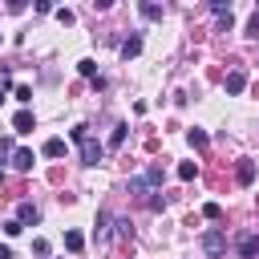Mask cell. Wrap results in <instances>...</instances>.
Segmentation results:
<instances>
[{
  "label": "cell",
  "instance_id": "8",
  "mask_svg": "<svg viewBox=\"0 0 259 259\" xmlns=\"http://www.w3.org/2000/svg\"><path fill=\"white\" fill-rule=\"evenodd\" d=\"M235 178H239V186H251V182H255V162H247V158H243V162H239V170H235Z\"/></svg>",
  "mask_w": 259,
  "mask_h": 259
},
{
  "label": "cell",
  "instance_id": "27",
  "mask_svg": "<svg viewBox=\"0 0 259 259\" xmlns=\"http://www.w3.org/2000/svg\"><path fill=\"white\" fill-rule=\"evenodd\" d=\"M85 138H89V130H85V125H73V142H77V146H81V142H85Z\"/></svg>",
  "mask_w": 259,
  "mask_h": 259
},
{
  "label": "cell",
  "instance_id": "13",
  "mask_svg": "<svg viewBox=\"0 0 259 259\" xmlns=\"http://www.w3.org/2000/svg\"><path fill=\"white\" fill-rule=\"evenodd\" d=\"M162 178H166V170H162V166H150V170L142 174V182H146V190H150V186H162Z\"/></svg>",
  "mask_w": 259,
  "mask_h": 259
},
{
  "label": "cell",
  "instance_id": "7",
  "mask_svg": "<svg viewBox=\"0 0 259 259\" xmlns=\"http://www.w3.org/2000/svg\"><path fill=\"white\" fill-rule=\"evenodd\" d=\"M32 125H36V117H32V113H28V109H20V113H16V117H12V130H16V134H28V130H32Z\"/></svg>",
  "mask_w": 259,
  "mask_h": 259
},
{
  "label": "cell",
  "instance_id": "23",
  "mask_svg": "<svg viewBox=\"0 0 259 259\" xmlns=\"http://www.w3.org/2000/svg\"><path fill=\"white\" fill-rule=\"evenodd\" d=\"M130 194H146V182H142V174H138V178H130Z\"/></svg>",
  "mask_w": 259,
  "mask_h": 259
},
{
  "label": "cell",
  "instance_id": "4",
  "mask_svg": "<svg viewBox=\"0 0 259 259\" xmlns=\"http://www.w3.org/2000/svg\"><path fill=\"white\" fill-rule=\"evenodd\" d=\"M243 89H247V73L243 69H231L227 73V93H243Z\"/></svg>",
  "mask_w": 259,
  "mask_h": 259
},
{
  "label": "cell",
  "instance_id": "17",
  "mask_svg": "<svg viewBox=\"0 0 259 259\" xmlns=\"http://www.w3.org/2000/svg\"><path fill=\"white\" fill-rule=\"evenodd\" d=\"M194 174H198V162H182V166H178V178H182V182H190Z\"/></svg>",
  "mask_w": 259,
  "mask_h": 259
},
{
  "label": "cell",
  "instance_id": "30",
  "mask_svg": "<svg viewBox=\"0 0 259 259\" xmlns=\"http://www.w3.org/2000/svg\"><path fill=\"white\" fill-rule=\"evenodd\" d=\"M0 259H12V247H0Z\"/></svg>",
  "mask_w": 259,
  "mask_h": 259
},
{
  "label": "cell",
  "instance_id": "28",
  "mask_svg": "<svg viewBox=\"0 0 259 259\" xmlns=\"http://www.w3.org/2000/svg\"><path fill=\"white\" fill-rule=\"evenodd\" d=\"M247 36H259V12L251 16V24H247Z\"/></svg>",
  "mask_w": 259,
  "mask_h": 259
},
{
  "label": "cell",
  "instance_id": "16",
  "mask_svg": "<svg viewBox=\"0 0 259 259\" xmlns=\"http://www.w3.org/2000/svg\"><path fill=\"white\" fill-rule=\"evenodd\" d=\"M186 142H190V146H194V150H206V134H202V130H198V125H194V130H190V134H186Z\"/></svg>",
  "mask_w": 259,
  "mask_h": 259
},
{
  "label": "cell",
  "instance_id": "6",
  "mask_svg": "<svg viewBox=\"0 0 259 259\" xmlns=\"http://www.w3.org/2000/svg\"><path fill=\"white\" fill-rule=\"evenodd\" d=\"M36 219H40V210H36L32 202H20V206H16V223H20V227H28V223H36Z\"/></svg>",
  "mask_w": 259,
  "mask_h": 259
},
{
  "label": "cell",
  "instance_id": "24",
  "mask_svg": "<svg viewBox=\"0 0 259 259\" xmlns=\"http://www.w3.org/2000/svg\"><path fill=\"white\" fill-rule=\"evenodd\" d=\"M202 214H206V219H219V214H223V206H219V202H206V206H202Z\"/></svg>",
  "mask_w": 259,
  "mask_h": 259
},
{
  "label": "cell",
  "instance_id": "15",
  "mask_svg": "<svg viewBox=\"0 0 259 259\" xmlns=\"http://www.w3.org/2000/svg\"><path fill=\"white\" fill-rule=\"evenodd\" d=\"M125 130H130L125 121H117V125H113V134H109V146H113V150H117V146L125 142Z\"/></svg>",
  "mask_w": 259,
  "mask_h": 259
},
{
  "label": "cell",
  "instance_id": "3",
  "mask_svg": "<svg viewBox=\"0 0 259 259\" xmlns=\"http://www.w3.org/2000/svg\"><path fill=\"white\" fill-rule=\"evenodd\" d=\"M109 223H113V219H109V210H97V227H93V239H97V243H109V235H113V231H109Z\"/></svg>",
  "mask_w": 259,
  "mask_h": 259
},
{
  "label": "cell",
  "instance_id": "26",
  "mask_svg": "<svg viewBox=\"0 0 259 259\" xmlns=\"http://www.w3.org/2000/svg\"><path fill=\"white\" fill-rule=\"evenodd\" d=\"M231 24H235V16H231V12H223V16H219V32H227Z\"/></svg>",
  "mask_w": 259,
  "mask_h": 259
},
{
  "label": "cell",
  "instance_id": "31",
  "mask_svg": "<svg viewBox=\"0 0 259 259\" xmlns=\"http://www.w3.org/2000/svg\"><path fill=\"white\" fill-rule=\"evenodd\" d=\"M0 101H4V89H0Z\"/></svg>",
  "mask_w": 259,
  "mask_h": 259
},
{
  "label": "cell",
  "instance_id": "18",
  "mask_svg": "<svg viewBox=\"0 0 259 259\" xmlns=\"http://www.w3.org/2000/svg\"><path fill=\"white\" fill-rule=\"evenodd\" d=\"M49 251H53V247H49V239H32V255H40V259H45Z\"/></svg>",
  "mask_w": 259,
  "mask_h": 259
},
{
  "label": "cell",
  "instance_id": "21",
  "mask_svg": "<svg viewBox=\"0 0 259 259\" xmlns=\"http://www.w3.org/2000/svg\"><path fill=\"white\" fill-rule=\"evenodd\" d=\"M20 231H24V227H20V223H16V219H8V223H4V235H8V239H16V235H20Z\"/></svg>",
  "mask_w": 259,
  "mask_h": 259
},
{
  "label": "cell",
  "instance_id": "12",
  "mask_svg": "<svg viewBox=\"0 0 259 259\" xmlns=\"http://www.w3.org/2000/svg\"><path fill=\"white\" fill-rule=\"evenodd\" d=\"M40 154H45V158H65V142H61V138H49V142L40 146Z\"/></svg>",
  "mask_w": 259,
  "mask_h": 259
},
{
  "label": "cell",
  "instance_id": "14",
  "mask_svg": "<svg viewBox=\"0 0 259 259\" xmlns=\"http://www.w3.org/2000/svg\"><path fill=\"white\" fill-rule=\"evenodd\" d=\"M65 247H69V251L77 255V251L85 247V235H81V231H65Z\"/></svg>",
  "mask_w": 259,
  "mask_h": 259
},
{
  "label": "cell",
  "instance_id": "29",
  "mask_svg": "<svg viewBox=\"0 0 259 259\" xmlns=\"http://www.w3.org/2000/svg\"><path fill=\"white\" fill-rule=\"evenodd\" d=\"M8 154H12V142H8V138H0V158H8Z\"/></svg>",
  "mask_w": 259,
  "mask_h": 259
},
{
  "label": "cell",
  "instance_id": "5",
  "mask_svg": "<svg viewBox=\"0 0 259 259\" xmlns=\"http://www.w3.org/2000/svg\"><path fill=\"white\" fill-rule=\"evenodd\" d=\"M32 162H36V158H32V150H24V146H20V150H12V170H32Z\"/></svg>",
  "mask_w": 259,
  "mask_h": 259
},
{
  "label": "cell",
  "instance_id": "19",
  "mask_svg": "<svg viewBox=\"0 0 259 259\" xmlns=\"http://www.w3.org/2000/svg\"><path fill=\"white\" fill-rule=\"evenodd\" d=\"M77 69H81V73H85V77H97V65H93V61H89V57H85V61H77Z\"/></svg>",
  "mask_w": 259,
  "mask_h": 259
},
{
  "label": "cell",
  "instance_id": "11",
  "mask_svg": "<svg viewBox=\"0 0 259 259\" xmlns=\"http://www.w3.org/2000/svg\"><path fill=\"white\" fill-rule=\"evenodd\" d=\"M138 53H142V36H125V40H121V57H125V61H134Z\"/></svg>",
  "mask_w": 259,
  "mask_h": 259
},
{
  "label": "cell",
  "instance_id": "25",
  "mask_svg": "<svg viewBox=\"0 0 259 259\" xmlns=\"http://www.w3.org/2000/svg\"><path fill=\"white\" fill-rule=\"evenodd\" d=\"M57 20H61V24H73V20H77V16H73V12H69V8H57Z\"/></svg>",
  "mask_w": 259,
  "mask_h": 259
},
{
  "label": "cell",
  "instance_id": "22",
  "mask_svg": "<svg viewBox=\"0 0 259 259\" xmlns=\"http://www.w3.org/2000/svg\"><path fill=\"white\" fill-rule=\"evenodd\" d=\"M210 12H214V16H223V12H231V4H227V0H210Z\"/></svg>",
  "mask_w": 259,
  "mask_h": 259
},
{
  "label": "cell",
  "instance_id": "1",
  "mask_svg": "<svg viewBox=\"0 0 259 259\" xmlns=\"http://www.w3.org/2000/svg\"><path fill=\"white\" fill-rule=\"evenodd\" d=\"M101 158H105V146H101L97 138H85V142H81V162H85V166H97Z\"/></svg>",
  "mask_w": 259,
  "mask_h": 259
},
{
  "label": "cell",
  "instance_id": "20",
  "mask_svg": "<svg viewBox=\"0 0 259 259\" xmlns=\"http://www.w3.org/2000/svg\"><path fill=\"white\" fill-rule=\"evenodd\" d=\"M12 93H16V101H32V89L28 85H12Z\"/></svg>",
  "mask_w": 259,
  "mask_h": 259
},
{
  "label": "cell",
  "instance_id": "2",
  "mask_svg": "<svg viewBox=\"0 0 259 259\" xmlns=\"http://www.w3.org/2000/svg\"><path fill=\"white\" fill-rule=\"evenodd\" d=\"M202 251H206V255H223V251H227V235H223V231H206V235H202Z\"/></svg>",
  "mask_w": 259,
  "mask_h": 259
},
{
  "label": "cell",
  "instance_id": "9",
  "mask_svg": "<svg viewBox=\"0 0 259 259\" xmlns=\"http://www.w3.org/2000/svg\"><path fill=\"white\" fill-rule=\"evenodd\" d=\"M239 255H243V259H255V255H259V235L239 239Z\"/></svg>",
  "mask_w": 259,
  "mask_h": 259
},
{
  "label": "cell",
  "instance_id": "10",
  "mask_svg": "<svg viewBox=\"0 0 259 259\" xmlns=\"http://www.w3.org/2000/svg\"><path fill=\"white\" fill-rule=\"evenodd\" d=\"M138 12H142V20H162V4H154V0H142Z\"/></svg>",
  "mask_w": 259,
  "mask_h": 259
}]
</instances>
